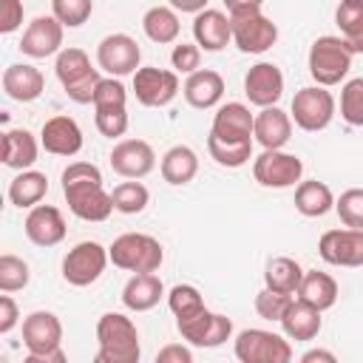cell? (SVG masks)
Instances as JSON below:
<instances>
[{
  "instance_id": "6da1fadb",
  "label": "cell",
  "mask_w": 363,
  "mask_h": 363,
  "mask_svg": "<svg viewBox=\"0 0 363 363\" xmlns=\"http://www.w3.org/2000/svg\"><path fill=\"white\" fill-rule=\"evenodd\" d=\"M62 196L82 221H105L113 213V199L102 187V170L91 162H71L62 170Z\"/></svg>"
},
{
  "instance_id": "7a4b0ae2",
  "label": "cell",
  "mask_w": 363,
  "mask_h": 363,
  "mask_svg": "<svg viewBox=\"0 0 363 363\" xmlns=\"http://www.w3.org/2000/svg\"><path fill=\"white\" fill-rule=\"evenodd\" d=\"M96 363H139L142 346L136 323L122 312H105L96 320Z\"/></svg>"
},
{
  "instance_id": "3957f363",
  "label": "cell",
  "mask_w": 363,
  "mask_h": 363,
  "mask_svg": "<svg viewBox=\"0 0 363 363\" xmlns=\"http://www.w3.org/2000/svg\"><path fill=\"white\" fill-rule=\"evenodd\" d=\"M23 346L28 352L26 363H65L60 318L45 309L26 315L23 318Z\"/></svg>"
},
{
  "instance_id": "277c9868",
  "label": "cell",
  "mask_w": 363,
  "mask_h": 363,
  "mask_svg": "<svg viewBox=\"0 0 363 363\" xmlns=\"http://www.w3.org/2000/svg\"><path fill=\"white\" fill-rule=\"evenodd\" d=\"M352 57L354 54L349 51L343 37H335V34L318 37L309 45V57H306V65H309V74H312L315 85L332 88V85L343 82L349 68H352Z\"/></svg>"
},
{
  "instance_id": "5b68a950",
  "label": "cell",
  "mask_w": 363,
  "mask_h": 363,
  "mask_svg": "<svg viewBox=\"0 0 363 363\" xmlns=\"http://www.w3.org/2000/svg\"><path fill=\"white\" fill-rule=\"evenodd\" d=\"M108 255H111V264L125 272H156L164 261V250L159 238L147 233H125L113 238V244L108 247Z\"/></svg>"
},
{
  "instance_id": "8992f818",
  "label": "cell",
  "mask_w": 363,
  "mask_h": 363,
  "mask_svg": "<svg viewBox=\"0 0 363 363\" xmlns=\"http://www.w3.org/2000/svg\"><path fill=\"white\" fill-rule=\"evenodd\" d=\"M235 357L241 363H289L292 346L286 335L269 329H241L235 335Z\"/></svg>"
},
{
  "instance_id": "52a82bcc",
  "label": "cell",
  "mask_w": 363,
  "mask_h": 363,
  "mask_svg": "<svg viewBox=\"0 0 363 363\" xmlns=\"http://www.w3.org/2000/svg\"><path fill=\"white\" fill-rule=\"evenodd\" d=\"M111 255L99 241H79L62 258V278L71 286H91L105 272Z\"/></svg>"
},
{
  "instance_id": "ba28073f",
  "label": "cell",
  "mask_w": 363,
  "mask_h": 363,
  "mask_svg": "<svg viewBox=\"0 0 363 363\" xmlns=\"http://www.w3.org/2000/svg\"><path fill=\"white\" fill-rule=\"evenodd\" d=\"M289 116L301 130L318 133V130L329 128V122L335 116V96L323 85H306L292 96Z\"/></svg>"
},
{
  "instance_id": "9c48e42d",
  "label": "cell",
  "mask_w": 363,
  "mask_h": 363,
  "mask_svg": "<svg viewBox=\"0 0 363 363\" xmlns=\"http://www.w3.org/2000/svg\"><path fill=\"white\" fill-rule=\"evenodd\" d=\"M176 329L190 346L199 349H216L233 337V320L221 312H210L207 306L199 309L196 315L176 318Z\"/></svg>"
},
{
  "instance_id": "30bf717a",
  "label": "cell",
  "mask_w": 363,
  "mask_h": 363,
  "mask_svg": "<svg viewBox=\"0 0 363 363\" xmlns=\"http://www.w3.org/2000/svg\"><path fill=\"white\" fill-rule=\"evenodd\" d=\"M230 23H233V43L241 54H264L278 40V26L261 9L230 14Z\"/></svg>"
},
{
  "instance_id": "8fae6325",
  "label": "cell",
  "mask_w": 363,
  "mask_h": 363,
  "mask_svg": "<svg viewBox=\"0 0 363 363\" xmlns=\"http://www.w3.org/2000/svg\"><path fill=\"white\" fill-rule=\"evenodd\" d=\"M252 176L261 187H272V190H284V187H295L303 176V162L295 153H284V150H261L252 162Z\"/></svg>"
},
{
  "instance_id": "7c38bea8",
  "label": "cell",
  "mask_w": 363,
  "mask_h": 363,
  "mask_svg": "<svg viewBox=\"0 0 363 363\" xmlns=\"http://www.w3.org/2000/svg\"><path fill=\"white\" fill-rule=\"evenodd\" d=\"M133 94H136V102L145 108H164L179 94V74L170 68L142 65L133 74Z\"/></svg>"
},
{
  "instance_id": "4fadbf2b",
  "label": "cell",
  "mask_w": 363,
  "mask_h": 363,
  "mask_svg": "<svg viewBox=\"0 0 363 363\" xmlns=\"http://www.w3.org/2000/svg\"><path fill=\"white\" fill-rule=\"evenodd\" d=\"M96 62L105 74L111 77H128V74H136V68H142V48L139 43L130 37V34H108L99 40L96 45Z\"/></svg>"
},
{
  "instance_id": "5bb4252c",
  "label": "cell",
  "mask_w": 363,
  "mask_h": 363,
  "mask_svg": "<svg viewBox=\"0 0 363 363\" xmlns=\"http://www.w3.org/2000/svg\"><path fill=\"white\" fill-rule=\"evenodd\" d=\"M318 252L332 267H363V230H326L318 241Z\"/></svg>"
},
{
  "instance_id": "9a60e30c",
  "label": "cell",
  "mask_w": 363,
  "mask_h": 363,
  "mask_svg": "<svg viewBox=\"0 0 363 363\" xmlns=\"http://www.w3.org/2000/svg\"><path fill=\"white\" fill-rule=\"evenodd\" d=\"M62 31H65V26L54 14H40L26 26V31L20 37V51L31 60H45L51 54H60Z\"/></svg>"
},
{
  "instance_id": "2e32d148",
  "label": "cell",
  "mask_w": 363,
  "mask_h": 363,
  "mask_svg": "<svg viewBox=\"0 0 363 363\" xmlns=\"http://www.w3.org/2000/svg\"><path fill=\"white\" fill-rule=\"evenodd\" d=\"M108 162L111 170L122 179H145L156 167V153L145 139H119Z\"/></svg>"
},
{
  "instance_id": "e0dca14e",
  "label": "cell",
  "mask_w": 363,
  "mask_h": 363,
  "mask_svg": "<svg viewBox=\"0 0 363 363\" xmlns=\"http://www.w3.org/2000/svg\"><path fill=\"white\" fill-rule=\"evenodd\" d=\"M244 94L252 105L269 108L284 96V74L275 62H255L244 74Z\"/></svg>"
},
{
  "instance_id": "ac0fdd59",
  "label": "cell",
  "mask_w": 363,
  "mask_h": 363,
  "mask_svg": "<svg viewBox=\"0 0 363 363\" xmlns=\"http://www.w3.org/2000/svg\"><path fill=\"white\" fill-rule=\"evenodd\" d=\"M252 128H255V113L244 102H224L216 108L210 136L221 142H252Z\"/></svg>"
},
{
  "instance_id": "d6986e66",
  "label": "cell",
  "mask_w": 363,
  "mask_h": 363,
  "mask_svg": "<svg viewBox=\"0 0 363 363\" xmlns=\"http://www.w3.org/2000/svg\"><path fill=\"white\" fill-rule=\"evenodd\" d=\"M23 230H26V238L31 244H37V247H57L65 238V233H68L65 218H62V213L54 204H34V207H28Z\"/></svg>"
},
{
  "instance_id": "ffe728a7",
  "label": "cell",
  "mask_w": 363,
  "mask_h": 363,
  "mask_svg": "<svg viewBox=\"0 0 363 363\" xmlns=\"http://www.w3.org/2000/svg\"><path fill=\"white\" fill-rule=\"evenodd\" d=\"M40 145L51 156H77L82 150V128L77 125L74 116H51L43 122L40 130Z\"/></svg>"
},
{
  "instance_id": "44dd1931",
  "label": "cell",
  "mask_w": 363,
  "mask_h": 363,
  "mask_svg": "<svg viewBox=\"0 0 363 363\" xmlns=\"http://www.w3.org/2000/svg\"><path fill=\"white\" fill-rule=\"evenodd\" d=\"M252 139H255L264 150H281V147L292 139V116H289L286 111H281L278 105L261 108V111L255 113Z\"/></svg>"
},
{
  "instance_id": "7402d4cb",
  "label": "cell",
  "mask_w": 363,
  "mask_h": 363,
  "mask_svg": "<svg viewBox=\"0 0 363 363\" xmlns=\"http://www.w3.org/2000/svg\"><path fill=\"white\" fill-rule=\"evenodd\" d=\"M193 37L201 51H221L233 40V23L230 14L221 9H204L193 17Z\"/></svg>"
},
{
  "instance_id": "603a6c76",
  "label": "cell",
  "mask_w": 363,
  "mask_h": 363,
  "mask_svg": "<svg viewBox=\"0 0 363 363\" xmlns=\"http://www.w3.org/2000/svg\"><path fill=\"white\" fill-rule=\"evenodd\" d=\"M182 94H184L190 108H199V111L216 108L224 96V77L213 68H199V71L187 74V79L182 85Z\"/></svg>"
},
{
  "instance_id": "cb8c5ba5",
  "label": "cell",
  "mask_w": 363,
  "mask_h": 363,
  "mask_svg": "<svg viewBox=\"0 0 363 363\" xmlns=\"http://www.w3.org/2000/svg\"><path fill=\"white\" fill-rule=\"evenodd\" d=\"M3 91L14 102H34L45 91V77L28 62H14L3 71Z\"/></svg>"
},
{
  "instance_id": "d4e9b609",
  "label": "cell",
  "mask_w": 363,
  "mask_h": 363,
  "mask_svg": "<svg viewBox=\"0 0 363 363\" xmlns=\"http://www.w3.org/2000/svg\"><path fill=\"white\" fill-rule=\"evenodd\" d=\"M164 295V284L156 272H133L122 289V303L130 312H147L153 309Z\"/></svg>"
},
{
  "instance_id": "484cf974",
  "label": "cell",
  "mask_w": 363,
  "mask_h": 363,
  "mask_svg": "<svg viewBox=\"0 0 363 363\" xmlns=\"http://www.w3.org/2000/svg\"><path fill=\"white\" fill-rule=\"evenodd\" d=\"M278 323H281V329H284V335L289 340H315L318 332H320V326H323L320 309L303 303L301 298H292L289 301V306H286V312L281 315Z\"/></svg>"
},
{
  "instance_id": "4316f807",
  "label": "cell",
  "mask_w": 363,
  "mask_h": 363,
  "mask_svg": "<svg viewBox=\"0 0 363 363\" xmlns=\"http://www.w3.org/2000/svg\"><path fill=\"white\" fill-rule=\"evenodd\" d=\"M295 298H301L303 303L326 312L335 306L337 301V281L329 275V272H320V269H303V278H301V286L295 292Z\"/></svg>"
},
{
  "instance_id": "83f0119b",
  "label": "cell",
  "mask_w": 363,
  "mask_h": 363,
  "mask_svg": "<svg viewBox=\"0 0 363 363\" xmlns=\"http://www.w3.org/2000/svg\"><path fill=\"white\" fill-rule=\"evenodd\" d=\"M40 145L31 130L26 128H11L3 133V164L11 170H28L37 162Z\"/></svg>"
},
{
  "instance_id": "f1b7e54d",
  "label": "cell",
  "mask_w": 363,
  "mask_h": 363,
  "mask_svg": "<svg viewBox=\"0 0 363 363\" xmlns=\"http://www.w3.org/2000/svg\"><path fill=\"white\" fill-rule=\"evenodd\" d=\"M295 210L306 218H320L329 210H335V193L329 190L326 182L306 179L295 184Z\"/></svg>"
},
{
  "instance_id": "f546056e",
  "label": "cell",
  "mask_w": 363,
  "mask_h": 363,
  "mask_svg": "<svg viewBox=\"0 0 363 363\" xmlns=\"http://www.w3.org/2000/svg\"><path fill=\"white\" fill-rule=\"evenodd\" d=\"M159 170H162V179H164L167 184H173V187L190 184V182L196 179V173H199V156H196V150L187 147V145H173V147L162 156Z\"/></svg>"
},
{
  "instance_id": "4dcf8cb0",
  "label": "cell",
  "mask_w": 363,
  "mask_h": 363,
  "mask_svg": "<svg viewBox=\"0 0 363 363\" xmlns=\"http://www.w3.org/2000/svg\"><path fill=\"white\" fill-rule=\"evenodd\" d=\"M142 31L147 40L159 43V45H167V43H176L179 31H182V23H179V14L173 6H150L142 17Z\"/></svg>"
},
{
  "instance_id": "1f68e13d",
  "label": "cell",
  "mask_w": 363,
  "mask_h": 363,
  "mask_svg": "<svg viewBox=\"0 0 363 363\" xmlns=\"http://www.w3.org/2000/svg\"><path fill=\"white\" fill-rule=\"evenodd\" d=\"M301 278H303V269L295 258L289 255H275L267 261V269H264V286L272 289V292H284V295H295L298 286H301Z\"/></svg>"
},
{
  "instance_id": "d6a6232c",
  "label": "cell",
  "mask_w": 363,
  "mask_h": 363,
  "mask_svg": "<svg viewBox=\"0 0 363 363\" xmlns=\"http://www.w3.org/2000/svg\"><path fill=\"white\" fill-rule=\"evenodd\" d=\"M45 193H48V179H45V173H40V170H20L14 179H11V184H9V201L14 204V207H34V204H40L43 199H45Z\"/></svg>"
},
{
  "instance_id": "836d02e7",
  "label": "cell",
  "mask_w": 363,
  "mask_h": 363,
  "mask_svg": "<svg viewBox=\"0 0 363 363\" xmlns=\"http://www.w3.org/2000/svg\"><path fill=\"white\" fill-rule=\"evenodd\" d=\"M96 68H91V57L82 51V48H62L57 54V62H54V74L57 79L62 82V88H71L77 85L79 79L91 77Z\"/></svg>"
},
{
  "instance_id": "e575fe53",
  "label": "cell",
  "mask_w": 363,
  "mask_h": 363,
  "mask_svg": "<svg viewBox=\"0 0 363 363\" xmlns=\"http://www.w3.org/2000/svg\"><path fill=\"white\" fill-rule=\"evenodd\" d=\"M335 23H337L340 37L349 45V51L352 54H363V6L340 3L335 9Z\"/></svg>"
},
{
  "instance_id": "d590c367",
  "label": "cell",
  "mask_w": 363,
  "mask_h": 363,
  "mask_svg": "<svg viewBox=\"0 0 363 363\" xmlns=\"http://www.w3.org/2000/svg\"><path fill=\"white\" fill-rule=\"evenodd\" d=\"M111 199H113V210H116V213L136 216V213H142V210L147 207L150 193H147V187H145L139 179H128V182H122V184L113 187Z\"/></svg>"
},
{
  "instance_id": "8d00e7d4",
  "label": "cell",
  "mask_w": 363,
  "mask_h": 363,
  "mask_svg": "<svg viewBox=\"0 0 363 363\" xmlns=\"http://www.w3.org/2000/svg\"><path fill=\"white\" fill-rule=\"evenodd\" d=\"M210 159L221 167H244L252 159V142H221L216 136H207Z\"/></svg>"
},
{
  "instance_id": "74e56055",
  "label": "cell",
  "mask_w": 363,
  "mask_h": 363,
  "mask_svg": "<svg viewBox=\"0 0 363 363\" xmlns=\"http://www.w3.org/2000/svg\"><path fill=\"white\" fill-rule=\"evenodd\" d=\"M340 116L346 125H363V77L343 82L340 88Z\"/></svg>"
},
{
  "instance_id": "f35d334b",
  "label": "cell",
  "mask_w": 363,
  "mask_h": 363,
  "mask_svg": "<svg viewBox=\"0 0 363 363\" xmlns=\"http://www.w3.org/2000/svg\"><path fill=\"white\" fill-rule=\"evenodd\" d=\"M28 264L11 252H3L0 255V289L3 292H17V289H26L28 286Z\"/></svg>"
},
{
  "instance_id": "ab89813d",
  "label": "cell",
  "mask_w": 363,
  "mask_h": 363,
  "mask_svg": "<svg viewBox=\"0 0 363 363\" xmlns=\"http://www.w3.org/2000/svg\"><path fill=\"white\" fill-rule=\"evenodd\" d=\"M167 306L176 318H187V315H196L199 309H204V298L193 284H176L167 292Z\"/></svg>"
},
{
  "instance_id": "60d3db41",
  "label": "cell",
  "mask_w": 363,
  "mask_h": 363,
  "mask_svg": "<svg viewBox=\"0 0 363 363\" xmlns=\"http://www.w3.org/2000/svg\"><path fill=\"white\" fill-rule=\"evenodd\" d=\"M51 14L65 28H79L94 14V0H51Z\"/></svg>"
},
{
  "instance_id": "b9f144b4",
  "label": "cell",
  "mask_w": 363,
  "mask_h": 363,
  "mask_svg": "<svg viewBox=\"0 0 363 363\" xmlns=\"http://www.w3.org/2000/svg\"><path fill=\"white\" fill-rule=\"evenodd\" d=\"M335 213L346 227L363 230V187H349L335 199Z\"/></svg>"
},
{
  "instance_id": "7bdbcfd3",
  "label": "cell",
  "mask_w": 363,
  "mask_h": 363,
  "mask_svg": "<svg viewBox=\"0 0 363 363\" xmlns=\"http://www.w3.org/2000/svg\"><path fill=\"white\" fill-rule=\"evenodd\" d=\"M96 130L108 139H119L128 130V108H94Z\"/></svg>"
},
{
  "instance_id": "ee69618b",
  "label": "cell",
  "mask_w": 363,
  "mask_h": 363,
  "mask_svg": "<svg viewBox=\"0 0 363 363\" xmlns=\"http://www.w3.org/2000/svg\"><path fill=\"white\" fill-rule=\"evenodd\" d=\"M94 108H125L128 105V91L119 77H102L94 94Z\"/></svg>"
},
{
  "instance_id": "f6af8a7d",
  "label": "cell",
  "mask_w": 363,
  "mask_h": 363,
  "mask_svg": "<svg viewBox=\"0 0 363 363\" xmlns=\"http://www.w3.org/2000/svg\"><path fill=\"white\" fill-rule=\"evenodd\" d=\"M289 301H292V295L272 292V289L264 286V289L255 295V312H258V318H264V320H281V315L286 312Z\"/></svg>"
},
{
  "instance_id": "bcb514c9",
  "label": "cell",
  "mask_w": 363,
  "mask_h": 363,
  "mask_svg": "<svg viewBox=\"0 0 363 363\" xmlns=\"http://www.w3.org/2000/svg\"><path fill=\"white\" fill-rule=\"evenodd\" d=\"M170 65L176 74H193L201 65V48L196 43H176L170 51Z\"/></svg>"
},
{
  "instance_id": "7dc6e473",
  "label": "cell",
  "mask_w": 363,
  "mask_h": 363,
  "mask_svg": "<svg viewBox=\"0 0 363 363\" xmlns=\"http://www.w3.org/2000/svg\"><path fill=\"white\" fill-rule=\"evenodd\" d=\"M99 79H102V74H99V71H94L91 77H85V79H79L77 85L65 88V96H68V99H74V102H79V105H88V102H94V94H96Z\"/></svg>"
},
{
  "instance_id": "c3c4849f",
  "label": "cell",
  "mask_w": 363,
  "mask_h": 363,
  "mask_svg": "<svg viewBox=\"0 0 363 363\" xmlns=\"http://www.w3.org/2000/svg\"><path fill=\"white\" fill-rule=\"evenodd\" d=\"M23 26V3L20 0H0V31L11 34Z\"/></svg>"
},
{
  "instance_id": "681fc988",
  "label": "cell",
  "mask_w": 363,
  "mask_h": 363,
  "mask_svg": "<svg viewBox=\"0 0 363 363\" xmlns=\"http://www.w3.org/2000/svg\"><path fill=\"white\" fill-rule=\"evenodd\" d=\"M20 323V309L9 292L0 295V335H9Z\"/></svg>"
},
{
  "instance_id": "f907efd6",
  "label": "cell",
  "mask_w": 363,
  "mask_h": 363,
  "mask_svg": "<svg viewBox=\"0 0 363 363\" xmlns=\"http://www.w3.org/2000/svg\"><path fill=\"white\" fill-rule=\"evenodd\" d=\"M156 363H193V352L182 343H167L156 352Z\"/></svg>"
},
{
  "instance_id": "816d5d0a",
  "label": "cell",
  "mask_w": 363,
  "mask_h": 363,
  "mask_svg": "<svg viewBox=\"0 0 363 363\" xmlns=\"http://www.w3.org/2000/svg\"><path fill=\"white\" fill-rule=\"evenodd\" d=\"M261 6H264V0H224V9H227L230 14L255 11V9H261Z\"/></svg>"
},
{
  "instance_id": "f5cc1de1",
  "label": "cell",
  "mask_w": 363,
  "mask_h": 363,
  "mask_svg": "<svg viewBox=\"0 0 363 363\" xmlns=\"http://www.w3.org/2000/svg\"><path fill=\"white\" fill-rule=\"evenodd\" d=\"M176 11H182V14H199V11H204L207 9V3L210 0H167Z\"/></svg>"
},
{
  "instance_id": "db71d44e",
  "label": "cell",
  "mask_w": 363,
  "mask_h": 363,
  "mask_svg": "<svg viewBox=\"0 0 363 363\" xmlns=\"http://www.w3.org/2000/svg\"><path fill=\"white\" fill-rule=\"evenodd\" d=\"M315 360H326V363H335V352H326V349H309L301 354V363H315Z\"/></svg>"
},
{
  "instance_id": "11a10c76",
  "label": "cell",
  "mask_w": 363,
  "mask_h": 363,
  "mask_svg": "<svg viewBox=\"0 0 363 363\" xmlns=\"http://www.w3.org/2000/svg\"><path fill=\"white\" fill-rule=\"evenodd\" d=\"M340 3H352V6H363V0H340Z\"/></svg>"
}]
</instances>
